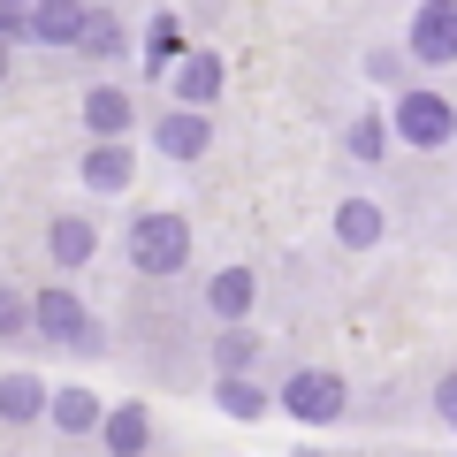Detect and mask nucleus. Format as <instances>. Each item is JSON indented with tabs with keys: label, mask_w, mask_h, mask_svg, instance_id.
Instances as JSON below:
<instances>
[{
	"label": "nucleus",
	"mask_w": 457,
	"mask_h": 457,
	"mask_svg": "<svg viewBox=\"0 0 457 457\" xmlns=\"http://www.w3.org/2000/svg\"><path fill=\"white\" fill-rule=\"evenodd\" d=\"M183 252H191V237H183V221H176V213H145V221H137L130 260L145 267V275H176V267H183Z\"/></svg>",
	"instance_id": "1"
},
{
	"label": "nucleus",
	"mask_w": 457,
	"mask_h": 457,
	"mask_svg": "<svg viewBox=\"0 0 457 457\" xmlns=\"http://www.w3.org/2000/svg\"><path fill=\"white\" fill-rule=\"evenodd\" d=\"M396 130H404L411 145H442V137L457 130V107L442 92H404L396 99Z\"/></svg>",
	"instance_id": "2"
},
{
	"label": "nucleus",
	"mask_w": 457,
	"mask_h": 457,
	"mask_svg": "<svg viewBox=\"0 0 457 457\" xmlns=\"http://www.w3.org/2000/svg\"><path fill=\"white\" fill-rule=\"evenodd\" d=\"M282 411H290V420H336L343 411V381L336 374H290V389H282Z\"/></svg>",
	"instance_id": "3"
},
{
	"label": "nucleus",
	"mask_w": 457,
	"mask_h": 457,
	"mask_svg": "<svg viewBox=\"0 0 457 457\" xmlns=\"http://www.w3.org/2000/svg\"><path fill=\"white\" fill-rule=\"evenodd\" d=\"M38 328H46L54 343H77V351H92V343H99L92 320H84V305L69 290H38Z\"/></svg>",
	"instance_id": "4"
},
{
	"label": "nucleus",
	"mask_w": 457,
	"mask_h": 457,
	"mask_svg": "<svg viewBox=\"0 0 457 457\" xmlns=\"http://www.w3.org/2000/svg\"><path fill=\"white\" fill-rule=\"evenodd\" d=\"M411 54H420V62H457V8H450V0L420 8V23H411Z\"/></svg>",
	"instance_id": "5"
},
{
	"label": "nucleus",
	"mask_w": 457,
	"mask_h": 457,
	"mask_svg": "<svg viewBox=\"0 0 457 457\" xmlns=\"http://www.w3.org/2000/svg\"><path fill=\"white\" fill-rule=\"evenodd\" d=\"M206 137H213L206 114H168V122H161V153H168V161H198Z\"/></svg>",
	"instance_id": "6"
},
{
	"label": "nucleus",
	"mask_w": 457,
	"mask_h": 457,
	"mask_svg": "<svg viewBox=\"0 0 457 457\" xmlns=\"http://www.w3.org/2000/svg\"><path fill=\"white\" fill-rule=\"evenodd\" d=\"M46 404H54V396L38 389L31 374H8V381H0V420H38Z\"/></svg>",
	"instance_id": "7"
},
{
	"label": "nucleus",
	"mask_w": 457,
	"mask_h": 457,
	"mask_svg": "<svg viewBox=\"0 0 457 457\" xmlns=\"http://www.w3.org/2000/svg\"><path fill=\"white\" fill-rule=\"evenodd\" d=\"M206 305L221 312V320H245V312H252V275H245V267H228V275H213Z\"/></svg>",
	"instance_id": "8"
},
{
	"label": "nucleus",
	"mask_w": 457,
	"mask_h": 457,
	"mask_svg": "<svg viewBox=\"0 0 457 457\" xmlns=\"http://www.w3.org/2000/svg\"><path fill=\"white\" fill-rule=\"evenodd\" d=\"M145 435H153V427H145V411H137V404L107 411V450L114 457H137V450H145Z\"/></svg>",
	"instance_id": "9"
},
{
	"label": "nucleus",
	"mask_w": 457,
	"mask_h": 457,
	"mask_svg": "<svg viewBox=\"0 0 457 457\" xmlns=\"http://www.w3.org/2000/svg\"><path fill=\"white\" fill-rule=\"evenodd\" d=\"M176 92L191 99V107H206V99L221 92V62H213V54H191V62H183V77H176Z\"/></svg>",
	"instance_id": "10"
},
{
	"label": "nucleus",
	"mask_w": 457,
	"mask_h": 457,
	"mask_svg": "<svg viewBox=\"0 0 457 457\" xmlns=\"http://www.w3.org/2000/svg\"><path fill=\"white\" fill-rule=\"evenodd\" d=\"M92 31V16H84V8H31V38H84Z\"/></svg>",
	"instance_id": "11"
},
{
	"label": "nucleus",
	"mask_w": 457,
	"mask_h": 457,
	"mask_svg": "<svg viewBox=\"0 0 457 457\" xmlns=\"http://www.w3.org/2000/svg\"><path fill=\"white\" fill-rule=\"evenodd\" d=\"M336 237H343V245H374V237H381V206H366V198L336 206Z\"/></svg>",
	"instance_id": "12"
},
{
	"label": "nucleus",
	"mask_w": 457,
	"mask_h": 457,
	"mask_svg": "<svg viewBox=\"0 0 457 457\" xmlns=\"http://www.w3.org/2000/svg\"><path fill=\"white\" fill-rule=\"evenodd\" d=\"M84 122H92L99 137H114V130H122V122H130V99H122V92H107V84H99V92L84 99Z\"/></svg>",
	"instance_id": "13"
},
{
	"label": "nucleus",
	"mask_w": 457,
	"mask_h": 457,
	"mask_svg": "<svg viewBox=\"0 0 457 457\" xmlns=\"http://www.w3.org/2000/svg\"><path fill=\"white\" fill-rule=\"evenodd\" d=\"M84 183H99V191H122V183H130V153H122V145H99L92 161H84Z\"/></svg>",
	"instance_id": "14"
},
{
	"label": "nucleus",
	"mask_w": 457,
	"mask_h": 457,
	"mask_svg": "<svg viewBox=\"0 0 457 457\" xmlns=\"http://www.w3.org/2000/svg\"><path fill=\"white\" fill-rule=\"evenodd\" d=\"M92 245H99L92 221H54V260H62V267H84V260H92Z\"/></svg>",
	"instance_id": "15"
},
{
	"label": "nucleus",
	"mask_w": 457,
	"mask_h": 457,
	"mask_svg": "<svg viewBox=\"0 0 457 457\" xmlns=\"http://www.w3.org/2000/svg\"><path fill=\"white\" fill-rule=\"evenodd\" d=\"M54 420H62L69 435H92V427H99V404H92L84 389H62V396H54Z\"/></svg>",
	"instance_id": "16"
},
{
	"label": "nucleus",
	"mask_w": 457,
	"mask_h": 457,
	"mask_svg": "<svg viewBox=\"0 0 457 457\" xmlns=\"http://www.w3.org/2000/svg\"><path fill=\"white\" fill-rule=\"evenodd\" d=\"M221 411H237V420H260L267 396H260V389H245V381H221Z\"/></svg>",
	"instance_id": "17"
},
{
	"label": "nucleus",
	"mask_w": 457,
	"mask_h": 457,
	"mask_svg": "<svg viewBox=\"0 0 457 457\" xmlns=\"http://www.w3.org/2000/svg\"><path fill=\"white\" fill-rule=\"evenodd\" d=\"M31 320H38V305H23L16 290H0V336H23Z\"/></svg>",
	"instance_id": "18"
},
{
	"label": "nucleus",
	"mask_w": 457,
	"mask_h": 457,
	"mask_svg": "<svg viewBox=\"0 0 457 457\" xmlns=\"http://www.w3.org/2000/svg\"><path fill=\"white\" fill-rule=\"evenodd\" d=\"M381 145H389V130H381L374 114H366V122H351V153H359V161H381Z\"/></svg>",
	"instance_id": "19"
},
{
	"label": "nucleus",
	"mask_w": 457,
	"mask_h": 457,
	"mask_svg": "<svg viewBox=\"0 0 457 457\" xmlns=\"http://www.w3.org/2000/svg\"><path fill=\"white\" fill-rule=\"evenodd\" d=\"M176 23H161V31H153V54H145V69H168V62H176Z\"/></svg>",
	"instance_id": "20"
},
{
	"label": "nucleus",
	"mask_w": 457,
	"mask_h": 457,
	"mask_svg": "<svg viewBox=\"0 0 457 457\" xmlns=\"http://www.w3.org/2000/svg\"><path fill=\"white\" fill-rule=\"evenodd\" d=\"M84 46H92V54H114V46H122V31H114V16H92V31H84Z\"/></svg>",
	"instance_id": "21"
},
{
	"label": "nucleus",
	"mask_w": 457,
	"mask_h": 457,
	"mask_svg": "<svg viewBox=\"0 0 457 457\" xmlns=\"http://www.w3.org/2000/svg\"><path fill=\"white\" fill-rule=\"evenodd\" d=\"M435 404H442V420H457V374H442V389H435Z\"/></svg>",
	"instance_id": "22"
},
{
	"label": "nucleus",
	"mask_w": 457,
	"mask_h": 457,
	"mask_svg": "<svg viewBox=\"0 0 457 457\" xmlns=\"http://www.w3.org/2000/svg\"><path fill=\"white\" fill-rule=\"evenodd\" d=\"M0 69H8V46H0Z\"/></svg>",
	"instance_id": "23"
}]
</instances>
